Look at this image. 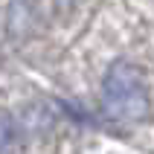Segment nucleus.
<instances>
[{
	"mask_svg": "<svg viewBox=\"0 0 154 154\" xmlns=\"http://www.w3.org/2000/svg\"><path fill=\"white\" fill-rule=\"evenodd\" d=\"M102 105L105 113L116 122H140L148 116V87L134 64L113 61L102 82Z\"/></svg>",
	"mask_w": 154,
	"mask_h": 154,
	"instance_id": "f257e3e1",
	"label": "nucleus"
},
{
	"mask_svg": "<svg viewBox=\"0 0 154 154\" xmlns=\"http://www.w3.org/2000/svg\"><path fill=\"white\" fill-rule=\"evenodd\" d=\"M12 140H15V125H12V119H9L6 113H0V154L9 151Z\"/></svg>",
	"mask_w": 154,
	"mask_h": 154,
	"instance_id": "f03ea898",
	"label": "nucleus"
}]
</instances>
